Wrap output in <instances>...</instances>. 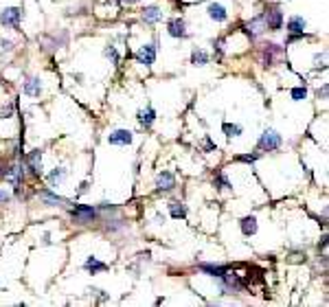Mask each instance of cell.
<instances>
[{"mask_svg": "<svg viewBox=\"0 0 329 307\" xmlns=\"http://www.w3.org/2000/svg\"><path fill=\"white\" fill-rule=\"evenodd\" d=\"M281 145H283V139L277 130H266L259 139V150H263V152H274Z\"/></svg>", "mask_w": 329, "mask_h": 307, "instance_id": "1", "label": "cell"}, {"mask_svg": "<svg viewBox=\"0 0 329 307\" xmlns=\"http://www.w3.org/2000/svg\"><path fill=\"white\" fill-rule=\"evenodd\" d=\"M20 18H22V9L20 7H7V9H2V13H0V22H2V26L13 29V31H20Z\"/></svg>", "mask_w": 329, "mask_h": 307, "instance_id": "2", "label": "cell"}, {"mask_svg": "<svg viewBox=\"0 0 329 307\" xmlns=\"http://www.w3.org/2000/svg\"><path fill=\"white\" fill-rule=\"evenodd\" d=\"M0 178H4L13 186H20L22 178H24V169H22L20 162H13V164H9V167H4V171H0Z\"/></svg>", "mask_w": 329, "mask_h": 307, "instance_id": "3", "label": "cell"}, {"mask_svg": "<svg viewBox=\"0 0 329 307\" xmlns=\"http://www.w3.org/2000/svg\"><path fill=\"white\" fill-rule=\"evenodd\" d=\"M70 215L77 224H90L92 219L97 217V211L92 206H86V204H77L73 211H70Z\"/></svg>", "mask_w": 329, "mask_h": 307, "instance_id": "4", "label": "cell"}, {"mask_svg": "<svg viewBox=\"0 0 329 307\" xmlns=\"http://www.w3.org/2000/svg\"><path fill=\"white\" fill-rule=\"evenodd\" d=\"M136 62L143 64V66H152L154 59H156V44H145V46H141L139 51L134 53Z\"/></svg>", "mask_w": 329, "mask_h": 307, "instance_id": "5", "label": "cell"}, {"mask_svg": "<svg viewBox=\"0 0 329 307\" xmlns=\"http://www.w3.org/2000/svg\"><path fill=\"white\" fill-rule=\"evenodd\" d=\"M263 20H266V29L279 31L283 24V13L279 9H268L266 13H263Z\"/></svg>", "mask_w": 329, "mask_h": 307, "instance_id": "6", "label": "cell"}, {"mask_svg": "<svg viewBox=\"0 0 329 307\" xmlns=\"http://www.w3.org/2000/svg\"><path fill=\"white\" fill-rule=\"evenodd\" d=\"M134 141V134L130 130H114L112 134L108 136V143L110 145H130Z\"/></svg>", "mask_w": 329, "mask_h": 307, "instance_id": "7", "label": "cell"}, {"mask_svg": "<svg viewBox=\"0 0 329 307\" xmlns=\"http://www.w3.org/2000/svg\"><path fill=\"white\" fill-rule=\"evenodd\" d=\"M26 167L31 169L33 175H42V152L40 150H33L26 156Z\"/></svg>", "mask_w": 329, "mask_h": 307, "instance_id": "8", "label": "cell"}, {"mask_svg": "<svg viewBox=\"0 0 329 307\" xmlns=\"http://www.w3.org/2000/svg\"><path fill=\"white\" fill-rule=\"evenodd\" d=\"M40 200L44 202V204H48V206L68 204V200H66V197L57 195V193H53V191H48V189H42V191H40Z\"/></svg>", "mask_w": 329, "mask_h": 307, "instance_id": "9", "label": "cell"}, {"mask_svg": "<svg viewBox=\"0 0 329 307\" xmlns=\"http://www.w3.org/2000/svg\"><path fill=\"white\" fill-rule=\"evenodd\" d=\"M156 186H158V191H171L173 186H175V178H173V173H171V171H163V173H158V178H156Z\"/></svg>", "mask_w": 329, "mask_h": 307, "instance_id": "10", "label": "cell"}, {"mask_svg": "<svg viewBox=\"0 0 329 307\" xmlns=\"http://www.w3.org/2000/svg\"><path fill=\"white\" fill-rule=\"evenodd\" d=\"M248 35L250 37H259L263 31H266V20H263V15H257V18H252L250 22H248Z\"/></svg>", "mask_w": 329, "mask_h": 307, "instance_id": "11", "label": "cell"}, {"mask_svg": "<svg viewBox=\"0 0 329 307\" xmlns=\"http://www.w3.org/2000/svg\"><path fill=\"white\" fill-rule=\"evenodd\" d=\"M167 33L171 37H186V24H184V20H180V18H175L169 22V26H167Z\"/></svg>", "mask_w": 329, "mask_h": 307, "instance_id": "12", "label": "cell"}, {"mask_svg": "<svg viewBox=\"0 0 329 307\" xmlns=\"http://www.w3.org/2000/svg\"><path fill=\"white\" fill-rule=\"evenodd\" d=\"M206 11H208V15H211L213 20L215 22H224L228 18V13H226V7H224V4H219V2H211L206 7Z\"/></svg>", "mask_w": 329, "mask_h": 307, "instance_id": "13", "label": "cell"}, {"mask_svg": "<svg viewBox=\"0 0 329 307\" xmlns=\"http://www.w3.org/2000/svg\"><path fill=\"white\" fill-rule=\"evenodd\" d=\"M239 226H241V233H244L246 237H250V235H255V233H257V217H255V215H246V217H241Z\"/></svg>", "mask_w": 329, "mask_h": 307, "instance_id": "14", "label": "cell"}, {"mask_svg": "<svg viewBox=\"0 0 329 307\" xmlns=\"http://www.w3.org/2000/svg\"><path fill=\"white\" fill-rule=\"evenodd\" d=\"M143 20L147 22V24H156V22L163 20V11L158 7H147L143 9Z\"/></svg>", "mask_w": 329, "mask_h": 307, "instance_id": "15", "label": "cell"}, {"mask_svg": "<svg viewBox=\"0 0 329 307\" xmlns=\"http://www.w3.org/2000/svg\"><path fill=\"white\" fill-rule=\"evenodd\" d=\"M84 268L88 272H92V274H97V272H106L108 270V263H103V261H99L97 257H88V261L84 263Z\"/></svg>", "mask_w": 329, "mask_h": 307, "instance_id": "16", "label": "cell"}, {"mask_svg": "<svg viewBox=\"0 0 329 307\" xmlns=\"http://www.w3.org/2000/svg\"><path fill=\"white\" fill-rule=\"evenodd\" d=\"M139 123L143 125V128H152L154 119H156V112H154V108H147V110H139Z\"/></svg>", "mask_w": 329, "mask_h": 307, "instance_id": "17", "label": "cell"}, {"mask_svg": "<svg viewBox=\"0 0 329 307\" xmlns=\"http://www.w3.org/2000/svg\"><path fill=\"white\" fill-rule=\"evenodd\" d=\"M40 92H42L40 79H37V77H31V79L24 84V95H29V97H40Z\"/></svg>", "mask_w": 329, "mask_h": 307, "instance_id": "18", "label": "cell"}, {"mask_svg": "<svg viewBox=\"0 0 329 307\" xmlns=\"http://www.w3.org/2000/svg\"><path fill=\"white\" fill-rule=\"evenodd\" d=\"M169 213H171L173 219H184L186 217V206L180 200H173V202H169Z\"/></svg>", "mask_w": 329, "mask_h": 307, "instance_id": "19", "label": "cell"}, {"mask_svg": "<svg viewBox=\"0 0 329 307\" xmlns=\"http://www.w3.org/2000/svg\"><path fill=\"white\" fill-rule=\"evenodd\" d=\"M305 26H307V22L301 18V15H294V18L288 20V31H290V33H301V35H303Z\"/></svg>", "mask_w": 329, "mask_h": 307, "instance_id": "20", "label": "cell"}, {"mask_svg": "<svg viewBox=\"0 0 329 307\" xmlns=\"http://www.w3.org/2000/svg\"><path fill=\"white\" fill-rule=\"evenodd\" d=\"M200 270L202 272H206V274H211V277H217V279H222V274L228 270L226 266H213V263H202L200 266Z\"/></svg>", "mask_w": 329, "mask_h": 307, "instance_id": "21", "label": "cell"}, {"mask_svg": "<svg viewBox=\"0 0 329 307\" xmlns=\"http://www.w3.org/2000/svg\"><path fill=\"white\" fill-rule=\"evenodd\" d=\"M279 53H281V48H279L277 44H266V48H263V64L272 66L274 55H279Z\"/></svg>", "mask_w": 329, "mask_h": 307, "instance_id": "22", "label": "cell"}, {"mask_svg": "<svg viewBox=\"0 0 329 307\" xmlns=\"http://www.w3.org/2000/svg\"><path fill=\"white\" fill-rule=\"evenodd\" d=\"M208 53L206 51H200V48H195L193 53H191V64H195V66H206L208 64Z\"/></svg>", "mask_w": 329, "mask_h": 307, "instance_id": "23", "label": "cell"}, {"mask_svg": "<svg viewBox=\"0 0 329 307\" xmlns=\"http://www.w3.org/2000/svg\"><path fill=\"white\" fill-rule=\"evenodd\" d=\"M222 130H224V134H226L228 139H235V136H239L241 132H244V128H241V125H235V123H224Z\"/></svg>", "mask_w": 329, "mask_h": 307, "instance_id": "24", "label": "cell"}, {"mask_svg": "<svg viewBox=\"0 0 329 307\" xmlns=\"http://www.w3.org/2000/svg\"><path fill=\"white\" fill-rule=\"evenodd\" d=\"M64 178H66V169H55V171L48 175V184H51V186H57Z\"/></svg>", "mask_w": 329, "mask_h": 307, "instance_id": "25", "label": "cell"}, {"mask_svg": "<svg viewBox=\"0 0 329 307\" xmlns=\"http://www.w3.org/2000/svg\"><path fill=\"white\" fill-rule=\"evenodd\" d=\"M290 97L294 99V101H303V99L307 97V88L305 86H299V88H292L290 90Z\"/></svg>", "mask_w": 329, "mask_h": 307, "instance_id": "26", "label": "cell"}, {"mask_svg": "<svg viewBox=\"0 0 329 307\" xmlns=\"http://www.w3.org/2000/svg\"><path fill=\"white\" fill-rule=\"evenodd\" d=\"M213 184H215V189H228V186H230L228 178H226V175H224L222 171H219L215 178H213Z\"/></svg>", "mask_w": 329, "mask_h": 307, "instance_id": "27", "label": "cell"}, {"mask_svg": "<svg viewBox=\"0 0 329 307\" xmlns=\"http://www.w3.org/2000/svg\"><path fill=\"white\" fill-rule=\"evenodd\" d=\"M11 114H13V103H4V106H0V119H9Z\"/></svg>", "mask_w": 329, "mask_h": 307, "instance_id": "28", "label": "cell"}, {"mask_svg": "<svg viewBox=\"0 0 329 307\" xmlns=\"http://www.w3.org/2000/svg\"><path fill=\"white\" fill-rule=\"evenodd\" d=\"M325 59H327L325 51H323L321 55H316V57H314V68H325Z\"/></svg>", "mask_w": 329, "mask_h": 307, "instance_id": "29", "label": "cell"}, {"mask_svg": "<svg viewBox=\"0 0 329 307\" xmlns=\"http://www.w3.org/2000/svg\"><path fill=\"white\" fill-rule=\"evenodd\" d=\"M106 55H108V57H110V59H112V62H114V64H117V62H119V55H117V51H114V46H108V48H106Z\"/></svg>", "mask_w": 329, "mask_h": 307, "instance_id": "30", "label": "cell"}, {"mask_svg": "<svg viewBox=\"0 0 329 307\" xmlns=\"http://www.w3.org/2000/svg\"><path fill=\"white\" fill-rule=\"evenodd\" d=\"M237 160H244V162H255V160H257V154H246V156H237Z\"/></svg>", "mask_w": 329, "mask_h": 307, "instance_id": "31", "label": "cell"}, {"mask_svg": "<svg viewBox=\"0 0 329 307\" xmlns=\"http://www.w3.org/2000/svg\"><path fill=\"white\" fill-rule=\"evenodd\" d=\"M9 200H11V195L4 189H0V204H4V202H9Z\"/></svg>", "mask_w": 329, "mask_h": 307, "instance_id": "32", "label": "cell"}, {"mask_svg": "<svg viewBox=\"0 0 329 307\" xmlns=\"http://www.w3.org/2000/svg\"><path fill=\"white\" fill-rule=\"evenodd\" d=\"M316 95H318V99H325V97H327V86L318 88V92H316Z\"/></svg>", "mask_w": 329, "mask_h": 307, "instance_id": "33", "label": "cell"}, {"mask_svg": "<svg viewBox=\"0 0 329 307\" xmlns=\"http://www.w3.org/2000/svg\"><path fill=\"white\" fill-rule=\"evenodd\" d=\"M0 46H2V48H7V51H11V48H13V44H11L9 40H0Z\"/></svg>", "mask_w": 329, "mask_h": 307, "instance_id": "34", "label": "cell"}, {"mask_svg": "<svg viewBox=\"0 0 329 307\" xmlns=\"http://www.w3.org/2000/svg\"><path fill=\"white\" fill-rule=\"evenodd\" d=\"M123 2H128V4H134V2H141V0H123Z\"/></svg>", "mask_w": 329, "mask_h": 307, "instance_id": "35", "label": "cell"}]
</instances>
